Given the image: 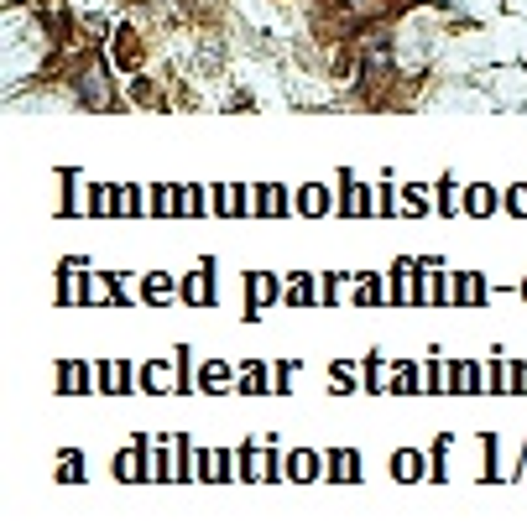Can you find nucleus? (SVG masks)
<instances>
[{
    "instance_id": "20e7f679",
    "label": "nucleus",
    "mask_w": 527,
    "mask_h": 531,
    "mask_svg": "<svg viewBox=\"0 0 527 531\" xmlns=\"http://www.w3.org/2000/svg\"><path fill=\"white\" fill-rule=\"evenodd\" d=\"M303 208H309V214H318V208H324V193H318V187H309V193H303Z\"/></svg>"
},
{
    "instance_id": "39448f33",
    "label": "nucleus",
    "mask_w": 527,
    "mask_h": 531,
    "mask_svg": "<svg viewBox=\"0 0 527 531\" xmlns=\"http://www.w3.org/2000/svg\"><path fill=\"white\" fill-rule=\"evenodd\" d=\"M470 208H475V214H486V208H491V193H486V187H475V198H470Z\"/></svg>"
},
{
    "instance_id": "f257e3e1",
    "label": "nucleus",
    "mask_w": 527,
    "mask_h": 531,
    "mask_svg": "<svg viewBox=\"0 0 527 531\" xmlns=\"http://www.w3.org/2000/svg\"><path fill=\"white\" fill-rule=\"evenodd\" d=\"M397 474H402V479H418V474H423V459H418V453H397Z\"/></svg>"
},
{
    "instance_id": "f03ea898",
    "label": "nucleus",
    "mask_w": 527,
    "mask_h": 531,
    "mask_svg": "<svg viewBox=\"0 0 527 531\" xmlns=\"http://www.w3.org/2000/svg\"><path fill=\"white\" fill-rule=\"evenodd\" d=\"M246 297H251V302H267V297H272V282H267V276H256V282H246Z\"/></svg>"
},
{
    "instance_id": "423d86ee",
    "label": "nucleus",
    "mask_w": 527,
    "mask_h": 531,
    "mask_svg": "<svg viewBox=\"0 0 527 531\" xmlns=\"http://www.w3.org/2000/svg\"><path fill=\"white\" fill-rule=\"evenodd\" d=\"M172 292V282H162V276H151V286H147V297H168Z\"/></svg>"
},
{
    "instance_id": "7ed1b4c3",
    "label": "nucleus",
    "mask_w": 527,
    "mask_h": 531,
    "mask_svg": "<svg viewBox=\"0 0 527 531\" xmlns=\"http://www.w3.org/2000/svg\"><path fill=\"white\" fill-rule=\"evenodd\" d=\"M188 297H193V302H204V297H214V286H204V276H193V282H188Z\"/></svg>"
}]
</instances>
